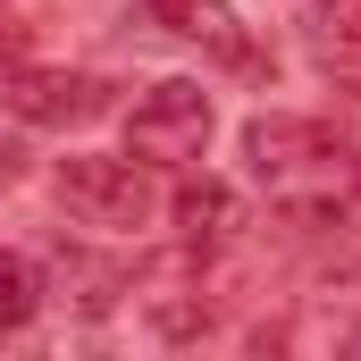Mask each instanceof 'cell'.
<instances>
[{"label": "cell", "mask_w": 361, "mask_h": 361, "mask_svg": "<svg viewBox=\"0 0 361 361\" xmlns=\"http://www.w3.org/2000/svg\"><path fill=\"white\" fill-rule=\"evenodd\" d=\"M244 169L269 185L277 202H302L311 185H336L345 135L319 126V118H252V126H244Z\"/></svg>", "instance_id": "1"}, {"label": "cell", "mask_w": 361, "mask_h": 361, "mask_svg": "<svg viewBox=\"0 0 361 361\" xmlns=\"http://www.w3.org/2000/svg\"><path fill=\"white\" fill-rule=\"evenodd\" d=\"M59 202L76 210V227H101V235H135L160 219V185L143 177V160H101V152L59 160Z\"/></svg>", "instance_id": "2"}, {"label": "cell", "mask_w": 361, "mask_h": 361, "mask_svg": "<svg viewBox=\"0 0 361 361\" xmlns=\"http://www.w3.org/2000/svg\"><path fill=\"white\" fill-rule=\"evenodd\" d=\"M202 143H210V92L193 76H160L152 92H135V109H126V152L135 160L185 169V160H202Z\"/></svg>", "instance_id": "3"}, {"label": "cell", "mask_w": 361, "mask_h": 361, "mask_svg": "<svg viewBox=\"0 0 361 361\" xmlns=\"http://www.w3.org/2000/svg\"><path fill=\"white\" fill-rule=\"evenodd\" d=\"M0 109L25 118V126H85V118L109 109V92H101V76H76V68H8Z\"/></svg>", "instance_id": "4"}, {"label": "cell", "mask_w": 361, "mask_h": 361, "mask_svg": "<svg viewBox=\"0 0 361 361\" xmlns=\"http://www.w3.org/2000/svg\"><path fill=\"white\" fill-rule=\"evenodd\" d=\"M152 17L185 34V42H210L219 59H244V34H235V8L227 0H152Z\"/></svg>", "instance_id": "5"}, {"label": "cell", "mask_w": 361, "mask_h": 361, "mask_svg": "<svg viewBox=\"0 0 361 361\" xmlns=\"http://www.w3.org/2000/svg\"><path fill=\"white\" fill-rule=\"evenodd\" d=\"M177 227H185V244H227V235L244 227V202H235L219 177H193L177 193Z\"/></svg>", "instance_id": "6"}, {"label": "cell", "mask_w": 361, "mask_h": 361, "mask_svg": "<svg viewBox=\"0 0 361 361\" xmlns=\"http://www.w3.org/2000/svg\"><path fill=\"white\" fill-rule=\"evenodd\" d=\"M34 311H42V277H34V261H25V252H0V336H17Z\"/></svg>", "instance_id": "7"}, {"label": "cell", "mask_w": 361, "mask_h": 361, "mask_svg": "<svg viewBox=\"0 0 361 361\" xmlns=\"http://www.w3.org/2000/svg\"><path fill=\"white\" fill-rule=\"evenodd\" d=\"M319 25L336 42H361V0H319Z\"/></svg>", "instance_id": "8"}, {"label": "cell", "mask_w": 361, "mask_h": 361, "mask_svg": "<svg viewBox=\"0 0 361 361\" xmlns=\"http://www.w3.org/2000/svg\"><path fill=\"white\" fill-rule=\"evenodd\" d=\"M8 68H25V25H17V17H0V76H8Z\"/></svg>", "instance_id": "9"}, {"label": "cell", "mask_w": 361, "mask_h": 361, "mask_svg": "<svg viewBox=\"0 0 361 361\" xmlns=\"http://www.w3.org/2000/svg\"><path fill=\"white\" fill-rule=\"evenodd\" d=\"M345 353H353V361H361V328H353V336H345Z\"/></svg>", "instance_id": "10"}]
</instances>
